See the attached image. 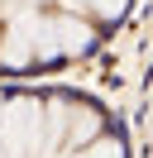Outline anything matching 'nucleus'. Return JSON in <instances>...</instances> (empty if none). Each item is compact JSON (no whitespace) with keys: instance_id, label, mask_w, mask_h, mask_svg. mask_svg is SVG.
Returning a JSON list of instances; mask_svg holds the SVG:
<instances>
[{"instance_id":"1","label":"nucleus","mask_w":153,"mask_h":158,"mask_svg":"<svg viewBox=\"0 0 153 158\" xmlns=\"http://www.w3.org/2000/svg\"><path fill=\"white\" fill-rule=\"evenodd\" d=\"M38 139H43V106L19 101V106H10V115H0V153L24 158Z\"/></svg>"},{"instance_id":"2","label":"nucleus","mask_w":153,"mask_h":158,"mask_svg":"<svg viewBox=\"0 0 153 158\" xmlns=\"http://www.w3.org/2000/svg\"><path fill=\"white\" fill-rule=\"evenodd\" d=\"M91 48V24L72 19V15H57V19H43V34H38V62L48 58H76V53Z\"/></svg>"},{"instance_id":"3","label":"nucleus","mask_w":153,"mask_h":158,"mask_svg":"<svg viewBox=\"0 0 153 158\" xmlns=\"http://www.w3.org/2000/svg\"><path fill=\"white\" fill-rule=\"evenodd\" d=\"M38 34H43V15L38 10H19L5 29V48L0 58L10 67H24V62H38Z\"/></svg>"},{"instance_id":"4","label":"nucleus","mask_w":153,"mask_h":158,"mask_svg":"<svg viewBox=\"0 0 153 158\" xmlns=\"http://www.w3.org/2000/svg\"><path fill=\"white\" fill-rule=\"evenodd\" d=\"M67 125H72V144H76V148L91 144V139L101 134V115H96V110H72V120H67Z\"/></svg>"},{"instance_id":"5","label":"nucleus","mask_w":153,"mask_h":158,"mask_svg":"<svg viewBox=\"0 0 153 158\" xmlns=\"http://www.w3.org/2000/svg\"><path fill=\"white\" fill-rule=\"evenodd\" d=\"M76 158H124V148H120V139L96 134L91 144H81V153H76Z\"/></svg>"},{"instance_id":"6","label":"nucleus","mask_w":153,"mask_h":158,"mask_svg":"<svg viewBox=\"0 0 153 158\" xmlns=\"http://www.w3.org/2000/svg\"><path fill=\"white\" fill-rule=\"evenodd\" d=\"M72 5H91L101 19H115V15L124 10V0H72Z\"/></svg>"}]
</instances>
